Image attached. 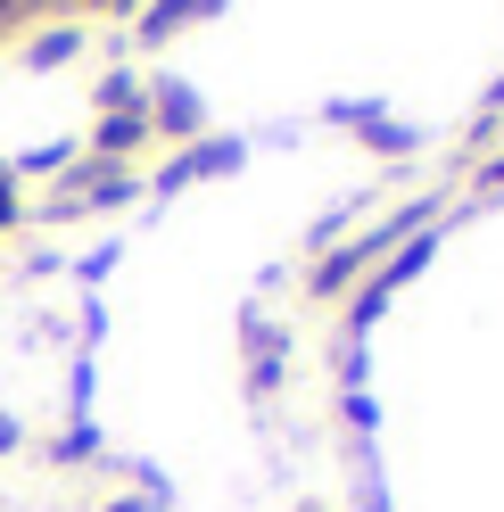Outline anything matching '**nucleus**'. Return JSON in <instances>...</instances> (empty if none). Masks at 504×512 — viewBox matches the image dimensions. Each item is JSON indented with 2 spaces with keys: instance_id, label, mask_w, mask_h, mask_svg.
Wrapping results in <instances>:
<instances>
[{
  "instance_id": "obj_1",
  "label": "nucleus",
  "mask_w": 504,
  "mask_h": 512,
  "mask_svg": "<svg viewBox=\"0 0 504 512\" xmlns=\"http://www.w3.org/2000/svg\"><path fill=\"white\" fill-rule=\"evenodd\" d=\"M0 223H9V182H0Z\"/></svg>"
}]
</instances>
